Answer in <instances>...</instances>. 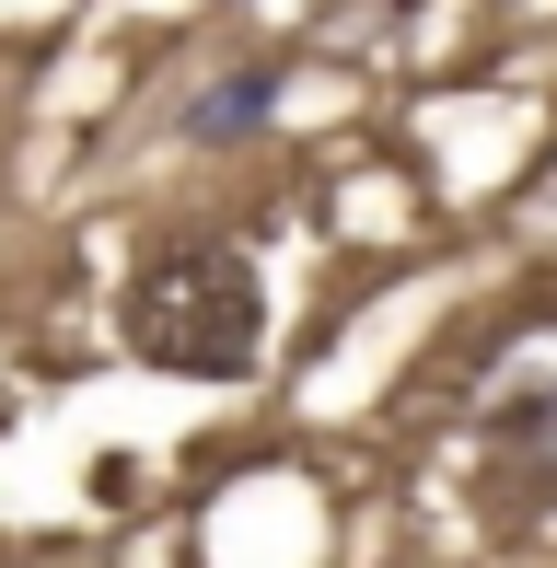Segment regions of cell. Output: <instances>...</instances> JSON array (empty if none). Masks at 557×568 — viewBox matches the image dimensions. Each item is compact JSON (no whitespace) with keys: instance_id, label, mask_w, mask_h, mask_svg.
Returning a JSON list of instances; mask_svg holds the SVG:
<instances>
[{"instance_id":"6da1fadb","label":"cell","mask_w":557,"mask_h":568,"mask_svg":"<svg viewBox=\"0 0 557 568\" xmlns=\"http://www.w3.org/2000/svg\"><path fill=\"white\" fill-rule=\"evenodd\" d=\"M129 348L174 383H244L267 348V291L244 267V244H221V232L151 244L129 278Z\"/></svg>"},{"instance_id":"7a4b0ae2","label":"cell","mask_w":557,"mask_h":568,"mask_svg":"<svg viewBox=\"0 0 557 568\" xmlns=\"http://www.w3.org/2000/svg\"><path fill=\"white\" fill-rule=\"evenodd\" d=\"M267 105H278V70H244V82L198 93V105H186V128H198V140H233V128H256Z\"/></svg>"}]
</instances>
